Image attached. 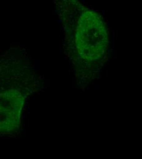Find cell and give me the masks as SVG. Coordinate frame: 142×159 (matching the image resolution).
Instances as JSON below:
<instances>
[{"mask_svg": "<svg viewBox=\"0 0 142 159\" xmlns=\"http://www.w3.org/2000/svg\"><path fill=\"white\" fill-rule=\"evenodd\" d=\"M24 99L19 88L4 86L0 57V135L12 132L18 127Z\"/></svg>", "mask_w": 142, "mask_h": 159, "instance_id": "6da1fadb", "label": "cell"}, {"mask_svg": "<svg viewBox=\"0 0 142 159\" xmlns=\"http://www.w3.org/2000/svg\"><path fill=\"white\" fill-rule=\"evenodd\" d=\"M63 38V31H60V39H62Z\"/></svg>", "mask_w": 142, "mask_h": 159, "instance_id": "7a4b0ae2", "label": "cell"}, {"mask_svg": "<svg viewBox=\"0 0 142 159\" xmlns=\"http://www.w3.org/2000/svg\"><path fill=\"white\" fill-rule=\"evenodd\" d=\"M61 20H59V21H58V25H59V26H60V25H61Z\"/></svg>", "mask_w": 142, "mask_h": 159, "instance_id": "3957f363", "label": "cell"}, {"mask_svg": "<svg viewBox=\"0 0 142 159\" xmlns=\"http://www.w3.org/2000/svg\"><path fill=\"white\" fill-rule=\"evenodd\" d=\"M55 12H56L58 14H59V11H58V10H55Z\"/></svg>", "mask_w": 142, "mask_h": 159, "instance_id": "277c9868", "label": "cell"}, {"mask_svg": "<svg viewBox=\"0 0 142 159\" xmlns=\"http://www.w3.org/2000/svg\"><path fill=\"white\" fill-rule=\"evenodd\" d=\"M73 31H74V30H73V29L71 30V33H73Z\"/></svg>", "mask_w": 142, "mask_h": 159, "instance_id": "5b68a950", "label": "cell"}]
</instances>
